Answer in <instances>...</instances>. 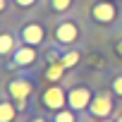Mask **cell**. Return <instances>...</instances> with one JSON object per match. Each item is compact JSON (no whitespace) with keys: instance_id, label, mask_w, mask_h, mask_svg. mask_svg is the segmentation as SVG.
<instances>
[{"instance_id":"1","label":"cell","mask_w":122,"mask_h":122,"mask_svg":"<svg viewBox=\"0 0 122 122\" xmlns=\"http://www.w3.org/2000/svg\"><path fill=\"white\" fill-rule=\"evenodd\" d=\"M7 93H10L19 105H24V101L31 96V84H29L26 79H12V81L7 84Z\"/></svg>"},{"instance_id":"2","label":"cell","mask_w":122,"mask_h":122,"mask_svg":"<svg viewBox=\"0 0 122 122\" xmlns=\"http://www.w3.org/2000/svg\"><path fill=\"white\" fill-rule=\"evenodd\" d=\"M91 15H93V19H96V22L108 24V22H112V19H115L117 10H115V5H112V3H108V0H101V3H96V5L91 7Z\"/></svg>"},{"instance_id":"3","label":"cell","mask_w":122,"mask_h":122,"mask_svg":"<svg viewBox=\"0 0 122 122\" xmlns=\"http://www.w3.org/2000/svg\"><path fill=\"white\" fill-rule=\"evenodd\" d=\"M89 108H91V115L105 120V117L110 115V110H112V98H110L108 93H98V96H93V101H91Z\"/></svg>"},{"instance_id":"4","label":"cell","mask_w":122,"mask_h":122,"mask_svg":"<svg viewBox=\"0 0 122 122\" xmlns=\"http://www.w3.org/2000/svg\"><path fill=\"white\" fill-rule=\"evenodd\" d=\"M79 38V29H77V24L74 22H62V24H57L55 26V41H60V43H72V41H77Z\"/></svg>"},{"instance_id":"5","label":"cell","mask_w":122,"mask_h":122,"mask_svg":"<svg viewBox=\"0 0 122 122\" xmlns=\"http://www.w3.org/2000/svg\"><path fill=\"white\" fill-rule=\"evenodd\" d=\"M91 93H89V89H84V86H79V89H72L70 93H67V103L74 108V110H84L86 105H91Z\"/></svg>"},{"instance_id":"6","label":"cell","mask_w":122,"mask_h":122,"mask_svg":"<svg viewBox=\"0 0 122 122\" xmlns=\"http://www.w3.org/2000/svg\"><path fill=\"white\" fill-rule=\"evenodd\" d=\"M43 103H46V108H50V110H60V108L67 103L65 91L60 89V86H50V89L43 93Z\"/></svg>"},{"instance_id":"7","label":"cell","mask_w":122,"mask_h":122,"mask_svg":"<svg viewBox=\"0 0 122 122\" xmlns=\"http://www.w3.org/2000/svg\"><path fill=\"white\" fill-rule=\"evenodd\" d=\"M22 41H24L26 46H38V43H43V26H38V24H26V26L22 29Z\"/></svg>"},{"instance_id":"8","label":"cell","mask_w":122,"mask_h":122,"mask_svg":"<svg viewBox=\"0 0 122 122\" xmlns=\"http://www.w3.org/2000/svg\"><path fill=\"white\" fill-rule=\"evenodd\" d=\"M34 57H36V50H34V46L17 48V50H15V65H22V67H26V65H31V62H34Z\"/></svg>"},{"instance_id":"9","label":"cell","mask_w":122,"mask_h":122,"mask_svg":"<svg viewBox=\"0 0 122 122\" xmlns=\"http://www.w3.org/2000/svg\"><path fill=\"white\" fill-rule=\"evenodd\" d=\"M15 108L10 105V101H3L0 103V122H12L15 120Z\"/></svg>"},{"instance_id":"10","label":"cell","mask_w":122,"mask_h":122,"mask_svg":"<svg viewBox=\"0 0 122 122\" xmlns=\"http://www.w3.org/2000/svg\"><path fill=\"white\" fill-rule=\"evenodd\" d=\"M62 65L60 62H55V65H50L48 67V72H46V79H50V81H57V79H62Z\"/></svg>"},{"instance_id":"11","label":"cell","mask_w":122,"mask_h":122,"mask_svg":"<svg viewBox=\"0 0 122 122\" xmlns=\"http://www.w3.org/2000/svg\"><path fill=\"white\" fill-rule=\"evenodd\" d=\"M12 46H15V41H12L10 34H3V36H0V53H3V55H10Z\"/></svg>"},{"instance_id":"12","label":"cell","mask_w":122,"mask_h":122,"mask_svg":"<svg viewBox=\"0 0 122 122\" xmlns=\"http://www.w3.org/2000/svg\"><path fill=\"white\" fill-rule=\"evenodd\" d=\"M79 62V53H65L62 55V60H60V65H62V67H72V65H77Z\"/></svg>"},{"instance_id":"13","label":"cell","mask_w":122,"mask_h":122,"mask_svg":"<svg viewBox=\"0 0 122 122\" xmlns=\"http://www.w3.org/2000/svg\"><path fill=\"white\" fill-rule=\"evenodd\" d=\"M55 122H74V115L67 112V110H62V112H57V115H55Z\"/></svg>"},{"instance_id":"14","label":"cell","mask_w":122,"mask_h":122,"mask_svg":"<svg viewBox=\"0 0 122 122\" xmlns=\"http://www.w3.org/2000/svg\"><path fill=\"white\" fill-rule=\"evenodd\" d=\"M70 3H72V0H53V10L62 12V10H67V7H70Z\"/></svg>"},{"instance_id":"15","label":"cell","mask_w":122,"mask_h":122,"mask_svg":"<svg viewBox=\"0 0 122 122\" xmlns=\"http://www.w3.org/2000/svg\"><path fill=\"white\" fill-rule=\"evenodd\" d=\"M112 91H115V96H120V98H122V74L112 79Z\"/></svg>"},{"instance_id":"16","label":"cell","mask_w":122,"mask_h":122,"mask_svg":"<svg viewBox=\"0 0 122 122\" xmlns=\"http://www.w3.org/2000/svg\"><path fill=\"white\" fill-rule=\"evenodd\" d=\"M15 3L19 5V7H29V5H34L36 0H15Z\"/></svg>"},{"instance_id":"17","label":"cell","mask_w":122,"mask_h":122,"mask_svg":"<svg viewBox=\"0 0 122 122\" xmlns=\"http://www.w3.org/2000/svg\"><path fill=\"white\" fill-rule=\"evenodd\" d=\"M115 53H117V55H120V57H122V41H120V43H117V46H115Z\"/></svg>"},{"instance_id":"18","label":"cell","mask_w":122,"mask_h":122,"mask_svg":"<svg viewBox=\"0 0 122 122\" xmlns=\"http://www.w3.org/2000/svg\"><path fill=\"white\" fill-rule=\"evenodd\" d=\"M31 122H43V120H41V117H36V120H31Z\"/></svg>"},{"instance_id":"19","label":"cell","mask_w":122,"mask_h":122,"mask_svg":"<svg viewBox=\"0 0 122 122\" xmlns=\"http://www.w3.org/2000/svg\"><path fill=\"white\" fill-rule=\"evenodd\" d=\"M117 122H122V115H120V117H117Z\"/></svg>"},{"instance_id":"20","label":"cell","mask_w":122,"mask_h":122,"mask_svg":"<svg viewBox=\"0 0 122 122\" xmlns=\"http://www.w3.org/2000/svg\"><path fill=\"white\" fill-rule=\"evenodd\" d=\"M101 122H110V120H101Z\"/></svg>"}]
</instances>
